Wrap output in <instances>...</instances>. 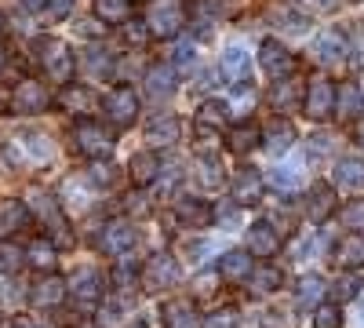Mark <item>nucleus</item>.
<instances>
[{
    "label": "nucleus",
    "mask_w": 364,
    "mask_h": 328,
    "mask_svg": "<svg viewBox=\"0 0 364 328\" xmlns=\"http://www.w3.org/2000/svg\"><path fill=\"white\" fill-rule=\"evenodd\" d=\"M124 33H128V41H135V44H142V41L149 37V29H146V22H132V26L124 29Z\"/></svg>",
    "instance_id": "nucleus-49"
},
{
    "label": "nucleus",
    "mask_w": 364,
    "mask_h": 328,
    "mask_svg": "<svg viewBox=\"0 0 364 328\" xmlns=\"http://www.w3.org/2000/svg\"><path fill=\"white\" fill-rule=\"evenodd\" d=\"M339 219H343V226H346V230H364V201L346 204L343 212H339Z\"/></svg>",
    "instance_id": "nucleus-39"
},
{
    "label": "nucleus",
    "mask_w": 364,
    "mask_h": 328,
    "mask_svg": "<svg viewBox=\"0 0 364 328\" xmlns=\"http://www.w3.org/2000/svg\"><path fill=\"white\" fill-rule=\"evenodd\" d=\"M223 73L237 84V88H252V63H248V51L240 48V44H230L223 51Z\"/></svg>",
    "instance_id": "nucleus-14"
},
{
    "label": "nucleus",
    "mask_w": 364,
    "mask_h": 328,
    "mask_svg": "<svg viewBox=\"0 0 364 328\" xmlns=\"http://www.w3.org/2000/svg\"><path fill=\"white\" fill-rule=\"evenodd\" d=\"M262 328H295V317L288 310H269L262 317Z\"/></svg>",
    "instance_id": "nucleus-45"
},
{
    "label": "nucleus",
    "mask_w": 364,
    "mask_h": 328,
    "mask_svg": "<svg viewBox=\"0 0 364 328\" xmlns=\"http://www.w3.org/2000/svg\"><path fill=\"white\" fill-rule=\"evenodd\" d=\"M161 317H164V328H200V317H197V307L190 300H168L161 307Z\"/></svg>",
    "instance_id": "nucleus-17"
},
{
    "label": "nucleus",
    "mask_w": 364,
    "mask_h": 328,
    "mask_svg": "<svg viewBox=\"0 0 364 328\" xmlns=\"http://www.w3.org/2000/svg\"><path fill=\"white\" fill-rule=\"evenodd\" d=\"M178 117L175 113H157V117H149L146 121V139L154 142V146H171L178 142Z\"/></svg>",
    "instance_id": "nucleus-19"
},
{
    "label": "nucleus",
    "mask_w": 364,
    "mask_h": 328,
    "mask_svg": "<svg viewBox=\"0 0 364 328\" xmlns=\"http://www.w3.org/2000/svg\"><path fill=\"white\" fill-rule=\"evenodd\" d=\"M44 4H48V0H22L26 11H44Z\"/></svg>",
    "instance_id": "nucleus-55"
},
{
    "label": "nucleus",
    "mask_w": 364,
    "mask_h": 328,
    "mask_svg": "<svg viewBox=\"0 0 364 328\" xmlns=\"http://www.w3.org/2000/svg\"><path fill=\"white\" fill-rule=\"evenodd\" d=\"M215 277H219V274H204V277H197V292H200V295H208V292H211V285H215Z\"/></svg>",
    "instance_id": "nucleus-53"
},
{
    "label": "nucleus",
    "mask_w": 364,
    "mask_h": 328,
    "mask_svg": "<svg viewBox=\"0 0 364 328\" xmlns=\"http://www.w3.org/2000/svg\"><path fill=\"white\" fill-rule=\"evenodd\" d=\"M314 328H343V314H339V307H331V303L317 307V314H314Z\"/></svg>",
    "instance_id": "nucleus-37"
},
{
    "label": "nucleus",
    "mask_w": 364,
    "mask_h": 328,
    "mask_svg": "<svg viewBox=\"0 0 364 328\" xmlns=\"http://www.w3.org/2000/svg\"><path fill=\"white\" fill-rule=\"evenodd\" d=\"M73 146L84 157H109L113 154V132L102 128L99 121H77L73 125Z\"/></svg>",
    "instance_id": "nucleus-2"
},
{
    "label": "nucleus",
    "mask_w": 364,
    "mask_h": 328,
    "mask_svg": "<svg viewBox=\"0 0 364 328\" xmlns=\"http://www.w3.org/2000/svg\"><path fill=\"white\" fill-rule=\"evenodd\" d=\"M117 179H120V171L113 164H95V168H91V183H95V186H113Z\"/></svg>",
    "instance_id": "nucleus-43"
},
{
    "label": "nucleus",
    "mask_w": 364,
    "mask_h": 328,
    "mask_svg": "<svg viewBox=\"0 0 364 328\" xmlns=\"http://www.w3.org/2000/svg\"><path fill=\"white\" fill-rule=\"evenodd\" d=\"M291 142H295V128H291V121H288V117H273L269 128H266V150H269L273 157H281V154L291 150Z\"/></svg>",
    "instance_id": "nucleus-21"
},
{
    "label": "nucleus",
    "mask_w": 364,
    "mask_h": 328,
    "mask_svg": "<svg viewBox=\"0 0 364 328\" xmlns=\"http://www.w3.org/2000/svg\"><path fill=\"white\" fill-rule=\"evenodd\" d=\"M230 150L233 154H248V150H255V146L262 142V135H259V125H237L233 132H230Z\"/></svg>",
    "instance_id": "nucleus-31"
},
{
    "label": "nucleus",
    "mask_w": 364,
    "mask_h": 328,
    "mask_svg": "<svg viewBox=\"0 0 364 328\" xmlns=\"http://www.w3.org/2000/svg\"><path fill=\"white\" fill-rule=\"evenodd\" d=\"M8 328H55V324H51L48 317H26V314H22V317H15Z\"/></svg>",
    "instance_id": "nucleus-48"
},
{
    "label": "nucleus",
    "mask_w": 364,
    "mask_h": 328,
    "mask_svg": "<svg viewBox=\"0 0 364 328\" xmlns=\"http://www.w3.org/2000/svg\"><path fill=\"white\" fill-rule=\"evenodd\" d=\"M128 171H132V183L146 186V183H154V179H157V171H161V157H157V154H149V150H142V154L132 157Z\"/></svg>",
    "instance_id": "nucleus-27"
},
{
    "label": "nucleus",
    "mask_w": 364,
    "mask_h": 328,
    "mask_svg": "<svg viewBox=\"0 0 364 328\" xmlns=\"http://www.w3.org/2000/svg\"><path fill=\"white\" fill-rule=\"evenodd\" d=\"M135 241H139V233H135V226L124 223V219L106 223L102 233H99V248H102L106 255H124V252L135 248Z\"/></svg>",
    "instance_id": "nucleus-9"
},
{
    "label": "nucleus",
    "mask_w": 364,
    "mask_h": 328,
    "mask_svg": "<svg viewBox=\"0 0 364 328\" xmlns=\"http://www.w3.org/2000/svg\"><path fill=\"white\" fill-rule=\"evenodd\" d=\"M204 328H240L237 310H233V307H223V310H215V314H208Z\"/></svg>",
    "instance_id": "nucleus-40"
},
{
    "label": "nucleus",
    "mask_w": 364,
    "mask_h": 328,
    "mask_svg": "<svg viewBox=\"0 0 364 328\" xmlns=\"http://www.w3.org/2000/svg\"><path fill=\"white\" fill-rule=\"evenodd\" d=\"M135 328H149V324H146V321H135Z\"/></svg>",
    "instance_id": "nucleus-57"
},
{
    "label": "nucleus",
    "mask_w": 364,
    "mask_h": 328,
    "mask_svg": "<svg viewBox=\"0 0 364 328\" xmlns=\"http://www.w3.org/2000/svg\"><path fill=\"white\" fill-rule=\"evenodd\" d=\"M291 102H295V84H291V80H284V84L273 88V106H277L281 113L291 110Z\"/></svg>",
    "instance_id": "nucleus-42"
},
{
    "label": "nucleus",
    "mask_w": 364,
    "mask_h": 328,
    "mask_svg": "<svg viewBox=\"0 0 364 328\" xmlns=\"http://www.w3.org/2000/svg\"><path fill=\"white\" fill-rule=\"evenodd\" d=\"M29 226V208L22 201H4L0 204V230L4 233H18Z\"/></svg>",
    "instance_id": "nucleus-29"
},
{
    "label": "nucleus",
    "mask_w": 364,
    "mask_h": 328,
    "mask_svg": "<svg viewBox=\"0 0 364 328\" xmlns=\"http://www.w3.org/2000/svg\"><path fill=\"white\" fill-rule=\"evenodd\" d=\"M245 241H248V252L252 255L269 259V255H277V248H281V230L273 226V223H252L248 233H245Z\"/></svg>",
    "instance_id": "nucleus-13"
},
{
    "label": "nucleus",
    "mask_w": 364,
    "mask_h": 328,
    "mask_svg": "<svg viewBox=\"0 0 364 328\" xmlns=\"http://www.w3.org/2000/svg\"><path fill=\"white\" fill-rule=\"evenodd\" d=\"M306 142H310L314 154H328V150H331V139H328V135H314V139H306Z\"/></svg>",
    "instance_id": "nucleus-50"
},
{
    "label": "nucleus",
    "mask_w": 364,
    "mask_h": 328,
    "mask_svg": "<svg viewBox=\"0 0 364 328\" xmlns=\"http://www.w3.org/2000/svg\"><path fill=\"white\" fill-rule=\"evenodd\" d=\"M37 58H41V66L51 80L58 84H66L73 77V51L66 41H58V37H44L37 41Z\"/></svg>",
    "instance_id": "nucleus-1"
},
{
    "label": "nucleus",
    "mask_w": 364,
    "mask_h": 328,
    "mask_svg": "<svg viewBox=\"0 0 364 328\" xmlns=\"http://www.w3.org/2000/svg\"><path fill=\"white\" fill-rule=\"evenodd\" d=\"M331 263L343 266V270H360L364 266V237L360 233H346L343 241L331 248Z\"/></svg>",
    "instance_id": "nucleus-16"
},
{
    "label": "nucleus",
    "mask_w": 364,
    "mask_h": 328,
    "mask_svg": "<svg viewBox=\"0 0 364 328\" xmlns=\"http://www.w3.org/2000/svg\"><path fill=\"white\" fill-rule=\"evenodd\" d=\"M178 281V266H175V259L171 255H149L146 259V266H142V288H149V292H161V288H171Z\"/></svg>",
    "instance_id": "nucleus-10"
},
{
    "label": "nucleus",
    "mask_w": 364,
    "mask_h": 328,
    "mask_svg": "<svg viewBox=\"0 0 364 328\" xmlns=\"http://www.w3.org/2000/svg\"><path fill=\"white\" fill-rule=\"evenodd\" d=\"M0 29H4V15H0Z\"/></svg>",
    "instance_id": "nucleus-58"
},
{
    "label": "nucleus",
    "mask_w": 364,
    "mask_h": 328,
    "mask_svg": "<svg viewBox=\"0 0 364 328\" xmlns=\"http://www.w3.org/2000/svg\"><path fill=\"white\" fill-rule=\"evenodd\" d=\"M22 266V252L15 245H0V274H11Z\"/></svg>",
    "instance_id": "nucleus-41"
},
{
    "label": "nucleus",
    "mask_w": 364,
    "mask_h": 328,
    "mask_svg": "<svg viewBox=\"0 0 364 328\" xmlns=\"http://www.w3.org/2000/svg\"><path fill=\"white\" fill-rule=\"evenodd\" d=\"M80 66H84V73H87L91 80H106V77H113V58H109L106 51H87V55L80 58Z\"/></svg>",
    "instance_id": "nucleus-32"
},
{
    "label": "nucleus",
    "mask_w": 364,
    "mask_h": 328,
    "mask_svg": "<svg viewBox=\"0 0 364 328\" xmlns=\"http://www.w3.org/2000/svg\"><path fill=\"white\" fill-rule=\"evenodd\" d=\"M70 295H73V307L91 314L102 303V274L95 266H80V270L70 277Z\"/></svg>",
    "instance_id": "nucleus-3"
},
{
    "label": "nucleus",
    "mask_w": 364,
    "mask_h": 328,
    "mask_svg": "<svg viewBox=\"0 0 364 328\" xmlns=\"http://www.w3.org/2000/svg\"><path fill=\"white\" fill-rule=\"evenodd\" d=\"M302 110H306V117H314V121L331 117V110H336V84L328 77H314L306 84V95H302Z\"/></svg>",
    "instance_id": "nucleus-6"
},
{
    "label": "nucleus",
    "mask_w": 364,
    "mask_h": 328,
    "mask_svg": "<svg viewBox=\"0 0 364 328\" xmlns=\"http://www.w3.org/2000/svg\"><path fill=\"white\" fill-rule=\"evenodd\" d=\"M215 219H219V223H226V226H237V208H223V212L215 208Z\"/></svg>",
    "instance_id": "nucleus-52"
},
{
    "label": "nucleus",
    "mask_w": 364,
    "mask_h": 328,
    "mask_svg": "<svg viewBox=\"0 0 364 328\" xmlns=\"http://www.w3.org/2000/svg\"><path fill=\"white\" fill-rule=\"evenodd\" d=\"M317 55H321V63H343L346 58V37L339 29H324L317 37Z\"/></svg>",
    "instance_id": "nucleus-26"
},
{
    "label": "nucleus",
    "mask_w": 364,
    "mask_h": 328,
    "mask_svg": "<svg viewBox=\"0 0 364 328\" xmlns=\"http://www.w3.org/2000/svg\"><path fill=\"white\" fill-rule=\"evenodd\" d=\"M336 113L343 117V121H353V117L364 113V92H360L353 80H343L336 88Z\"/></svg>",
    "instance_id": "nucleus-20"
},
{
    "label": "nucleus",
    "mask_w": 364,
    "mask_h": 328,
    "mask_svg": "<svg viewBox=\"0 0 364 328\" xmlns=\"http://www.w3.org/2000/svg\"><path fill=\"white\" fill-rule=\"evenodd\" d=\"M175 92V70L164 63V66H154L146 73V95L149 99H168Z\"/></svg>",
    "instance_id": "nucleus-25"
},
{
    "label": "nucleus",
    "mask_w": 364,
    "mask_h": 328,
    "mask_svg": "<svg viewBox=\"0 0 364 328\" xmlns=\"http://www.w3.org/2000/svg\"><path fill=\"white\" fill-rule=\"evenodd\" d=\"M182 26H186V8H182V0H157L154 11H149V33L161 37V41H171V37H178Z\"/></svg>",
    "instance_id": "nucleus-5"
},
{
    "label": "nucleus",
    "mask_w": 364,
    "mask_h": 328,
    "mask_svg": "<svg viewBox=\"0 0 364 328\" xmlns=\"http://www.w3.org/2000/svg\"><path fill=\"white\" fill-rule=\"evenodd\" d=\"M269 183L277 186V190H295V186H299V175H295L291 168H277V171H273V179H269Z\"/></svg>",
    "instance_id": "nucleus-46"
},
{
    "label": "nucleus",
    "mask_w": 364,
    "mask_h": 328,
    "mask_svg": "<svg viewBox=\"0 0 364 328\" xmlns=\"http://www.w3.org/2000/svg\"><path fill=\"white\" fill-rule=\"evenodd\" d=\"M252 259H248V252H226L223 259H219V266H215V274L223 277V281H230V285H248V277H252Z\"/></svg>",
    "instance_id": "nucleus-15"
},
{
    "label": "nucleus",
    "mask_w": 364,
    "mask_h": 328,
    "mask_svg": "<svg viewBox=\"0 0 364 328\" xmlns=\"http://www.w3.org/2000/svg\"><path fill=\"white\" fill-rule=\"evenodd\" d=\"M33 212L41 216V223H44V230H48V237H51V245H58V248H70V245H73L70 223H66L63 212H58V201H55V197L37 194V197H33Z\"/></svg>",
    "instance_id": "nucleus-4"
},
{
    "label": "nucleus",
    "mask_w": 364,
    "mask_h": 328,
    "mask_svg": "<svg viewBox=\"0 0 364 328\" xmlns=\"http://www.w3.org/2000/svg\"><path fill=\"white\" fill-rule=\"evenodd\" d=\"M324 300V277L310 274V277H302L299 281V307H317Z\"/></svg>",
    "instance_id": "nucleus-33"
},
{
    "label": "nucleus",
    "mask_w": 364,
    "mask_h": 328,
    "mask_svg": "<svg viewBox=\"0 0 364 328\" xmlns=\"http://www.w3.org/2000/svg\"><path fill=\"white\" fill-rule=\"evenodd\" d=\"M95 15L102 22H128L132 4H128V0H95Z\"/></svg>",
    "instance_id": "nucleus-34"
},
{
    "label": "nucleus",
    "mask_w": 364,
    "mask_h": 328,
    "mask_svg": "<svg viewBox=\"0 0 364 328\" xmlns=\"http://www.w3.org/2000/svg\"><path fill=\"white\" fill-rule=\"evenodd\" d=\"M70 4H73V0H51V15H55V18H63V15L70 11Z\"/></svg>",
    "instance_id": "nucleus-54"
},
{
    "label": "nucleus",
    "mask_w": 364,
    "mask_h": 328,
    "mask_svg": "<svg viewBox=\"0 0 364 328\" xmlns=\"http://www.w3.org/2000/svg\"><path fill=\"white\" fill-rule=\"evenodd\" d=\"M357 288H360V281H357V277H339V281H336V300H339V303L357 300Z\"/></svg>",
    "instance_id": "nucleus-44"
},
{
    "label": "nucleus",
    "mask_w": 364,
    "mask_h": 328,
    "mask_svg": "<svg viewBox=\"0 0 364 328\" xmlns=\"http://www.w3.org/2000/svg\"><path fill=\"white\" fill-rule=\"evenodd\" d=\"M262 186H266V183H262V175H259V168H252V164L237 168L233 179H230V194H233L237 204H259Z\"/></svg>",
    "instance_id": "nucleus-11"
},
{
    "label": "nucleus",
    "mask_w": 364,
    "mask_h": 328,
    "mask_svg": "<svg viewBox=\"0 0 364 328\" xmlns=\"http://www.w3.org/2000/svg\"><path fill=\"white\" fill-rule=\"evenodd\" d=\"M128 281H135V266H128V259H120V263H117V274H113V285L124 288Z\"/></svg>",
    "instance_id": "nucleus-47"
},
{
    "label": "nucleus",
    "mask_w": 364,
    "mask_h": 328,
    "mask_svg": "<svg viewBox=\"0 0 364 328\" xmlns=\"http://www.w3.org/2000/svg\"><path fill=\"white\" fill-rule=\"evenodd\" d=\"M48 102H51L48 84H41V80H22L15 88V95H11V110L15 113H44Z\"/></svg>",
    "instance_id": "nucleus-12"
},
{
    "label": "nucleus",
    "mask_w": 364,
    "mask_h": 328,
    "mask_svg": "<svg viewBox=\"0 0 364 328\" xmlns=\"http://www.w3.org/2000/svg\"><path fill=\"white\" fill-rule=\"evenodd\" d=\"M336 183L343 186V190H364V161L360 157H346V161H339L336 164Z\"/></svg>",
    "instance_id": "nucleus-28"
},
{
    "label": "nucleus",
    "mask_w": 364,
    "mask_h": 328,
    "mask_svg": "<svg viewBox=\"0 0 364 328\" xmlns=\"http://www.w3.org/2000/svg\"><path fill=\"white\" fill-rule=\"evenodd\" d=\"M230 125V106L219 102V99H208L200 110H197V132H219Z\"/></svg>",
    "instance_id": "nucleus-24"
},
{
    "label": "nucleus",
    "mask_w": 364,
    "mask_h": 328,
    "mask_svg": "<svg viewBox=\"0 0 364 328\" xmlns=\"http://www.w3.org/2000/svg\"><path fill=\"white\" fill-rule=\"evenodd\" d=\"M4 63H8V51H4V48H0V70H4Z\"/></svg>",
    "instance_id": "nucleus-56"
},
{
    "label": "nucleus",
    "mask_w": 364,
    "mask_h": 328,
    "mask_svg": "<svg viewBox=\"0 0 364 328\" xmlns=\"http://www.w3.org/2000/svg\"><path fill=\"white\" fill-rule=\"evenodd\" d=\"M66 292H70V285L63 277H41L33 285V292H29V300H33L37 307H58L66 300Z\"/></svg>",
    "instance_id": "nucleus-23"
},
{
    "label": "nucleus",
    "mask_w": 364,
    "mask_h": 328,
    "mask_svg": "<svg viewBox=\"0 0 364 328\" xmlns=\"http://www.w3.org/2000/svg\"><path fill=\"white\" fill-rule=\"evenodd\" d=\"M178 216L186 219L193 230H200V226H208L211 219H215V212H211L204 201H197V197H182V201H178Z\"/></svg>",
    "instance_id": "nucleus-30"
},
{
    "label": "nucleus",
    "mask_w": 364,
    "mask_h": 328,
    "mask_svg": "<svg viewBox=\"0 0 364 328\" xmlns=\"http://www.w3.org/2000/svg\"><path fill=\"white\" fill-rule=\"evenodd\" d=\"M331 212H336V190L328 183H314L310 194H306V216L310 223H324Z\"/></svg>",
    "instance_id": "nucleus-18"
},
{
    "label": "nucleus",
    "mask_w": 364,
    "mask_h": 328,
    "mask_svg": "<svg viewBox=\"0 0 364 328\" xmlns=\"http://www.w3.org/2000/svg\"><path fill=\"white\" fill-rule=\"evenodd\" d=\"M175 63H178V66L193 63V48H190V44H178V48H175Z\"/></svg>",
    "instance_id": "nucleus-51"
},
{
    "label": "nucleus",
    "mask_w": 364,
    "mask_h": 328,
    "mask_svg": "<svg viewBox=\"0 0 364 328\" xmlns=\"http://www.w3.org/2000/svg\"><path fill=\"white\" fill-rule=\"evenodd\" d=\"M259 63H262V70L273 77V80H284V77H291L295 73V55L281 44V41H262V48H259Z\"/></svg>",
    "instance_id": "nucleus-7"
},
{
    "label": "nucleus",
    "mask_w": 364,
    "mask_h": 328,
    "mask_svg": "<svg viewBox=\"0 0 364 328\" xmlns=\"http://www.w3.org/2000/svg\"><path fill=\"white\" fill-rule=\"evenodd\" d=\"M102 110H106V117H109V125L128 128V125L135 121V113H139V99H135L132 88H113V92L102 99Z\"/></svg>",
    "instance_id": "nucleus-8"
},
{
    "label": "nucleus",
    "mask_w": 364,
    "mask_h": 328,
    "mask_svg": "<svg viewBox=\"0 0 364 328\" xmlns=\"http://www.w3.org/2000/svg\"><path fill=\"white\" fill-rule=\"evenodd\" d=\"M200 183H204V186H219V183H223V164H219V157H200Z\"/></svg>",
    "instance_id": "nucleus-38"
},
{
    "label": "nucleus",
    "mask_w": 364,
    "mask_h": 328,
    "mask_svg": "<svg viewBox=\"0 0 364 328\" xmlns=\"http://www.w3.org/2000/svg\"><path fill=\"white\" fill-rule=\"evenodd\" d=\"M281 281H284V274L277 266H262V270H252V277H248L252 292H273V288H281Z\"/></svg>",
    "instance_id": "nucleus-35"
},
{
    "label": "nucleus",
    "mask_w": 364,
    "mask_h": 328,
    "mask_svg": "<svg viewBox=\"0 0 364 328\" xmlns=\"http://www.w3.org/2000/svg\"><path fill=\"white\" fill-rule=\"evenodd\" d=\"M58 102H63V110H70V113H77V117L87 121V113H95V106H99V95L91 92V88H84V84H73V88L63 92Z\"/></svg>",
    "instance_id": "nucleus-22"
},
{
    "label": "nucleus",
    "mask_w": 364,
    "mask_h": 328,
    "mask_svg": "<svg viewBox=\"0 0 364 328\" xmlns=\"http://www.w3.org/2000/svg\"><path fill=\"white\" fill-rule=\"evenodd\" d=\"M29 263L37 270H55V245L51 241H33L29 245Z\"/></svg>",
    "instance_id": "nucleus-36"
}]
</instances>
